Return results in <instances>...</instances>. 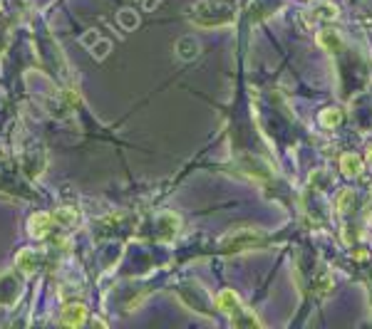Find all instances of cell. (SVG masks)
Instances as JSON below:
<instances>
[{
    "instance_id": "5bb4252c",
    "label": "cell",
    "mask_w": 372,
    "mask_h": 329,
    "mask_svg": "<svg viewBox=\"0 0 372 329\" xmlns=\"http://www.w3.org/2000/svg\"><path fill=\"white\" fill-rule=\"evenodd\" d=\"M120 20L124 22L127 30H134V27L139 25V17L134 15V10H122V13H120Z\"/></svg>"
},
{
    "instance_id": "8fae6325",
    "label": "cell",
    "mask_w": 372,
    "mask_h": 329,
    "mask_svg": "<svg viewBox=\"0 0 372 329\" xmlns=\"http://www.w3.org/2000/svg\"><path fill=\"white\" fill-rule=\"evenodd\" d=\"M317 122H320V126H323V129H338V126L343 124V112H340L338 107H328V109H323V112H320Z\"/></svg>"
},
{
    "instance_id": "277c9868",
    "label": "cell",
    "mask_w": 372,
    "mask_h": 329,
    "mask_svg": "<svg viewBox=\"0 0 372 329\" xmlns=\"http://www.w3.org/2000/svg\"><path fill=\"white\" fill-rule=\"evenodd\" d=\"M55 213H33V216L28 218V233L30 237H38V240H43V237L50 235V231L55 228Z\"/></svg>"
},
{
    "instance_id": "9a60e30c",
    "label": "cell",
    "mask_w": 372,
    "mask_h": 329,
    "mask_svg": "<svg viewBox=\"0 0 372 329\" xmlns=\"http://www.w3.org/2000/svg\"><path fill=\"white\" fill-rule=\"evenodd\" d=\"M110 50H112V43H110V40H102V43H97V45L92 47V57H94V59H104Z\"/></svg>"
},
{
    "instance_id": "2e32d148",
    "label": "cell",
    "mask_w": 372,
    "mask_h": 329,
    "mask_svg": "<svg viewBox=\"0 0 372 329\" xmlns=\"http://www.w3.org/2000/svg\"><path fill=\"white\" fill-rule=\"evenodd\" d=\"M367 161H370V163H372V144H370V146H367Z\"/></svg>"
},
{
    "instance_id": "7c38bea8",
    "label": "cell",
    "mask_w": 372,
    "mask_h": 329,
    "mask_svg": "<svg viewBox=\"0 0 372 329\" xmlns=\"http://www.w3.org/2000/svg\"><path fill=\"white\" fill-rule=\"evenodd\" d=\"M231 324H234V327H261V319H258L251 309L243 307L241 312H236L234 317H231Z\"/></svg>"
},
{
    "instance_id": "7a4b0ae2",
    "label": "cell",
    "mask_w": 372,
    "mask_h": 329,
    "mask_svg": "<svg viewBox=\"0 0 372 329\" xmlns=\"http://www.w3.org/2000/svg\"><path fill=\"white\" fill-rule=\"evenodd\" d=\"M219 245L224 253H246V250H256L266 245V233L258 228H236L221 237Z\"/></svg>"
},
{
    "instance_id": "8992f818",
    "label": "cell",
    "mask_w": 372,
    "mask_h": 329,
    "mask_svg": "<svg viewBox=\"0 0 372 329\" xmlns=\"http://www.w3.org/2000/svg\"><path fill=\"white\" fill-rule=\"evenodd\" d=\"M87 319V307L83 302H67L60 312V322L65 327H80Z\"/></svg>"
},
{
    "instance_id": "ba28073f",
    "label": "cell",
    "mask_w": 372,
    "mask_h": 329,
    "mask_svg": "<svg viewBox=\"0 0 372 329\" xmlns=\"http://www.w3.org/2000/svg\"><path fill=\"white\" fill-rule=\"evenodd\" d=\"M308 15L313 17V20H320V22H333L338 20L340 10L335 3H328V0H320V3H315V6L308 10Z\"/></svg>"
},
{
    "instance_id": "52a82bcc",
    "label": "cell",
    "mask_w": 372,
    "mask_h": 329,
    "mask_svg": "<svg viewBox=\"0 0 372 329\" xmlns=\"http://www.w3.org/2000/svg\"><path fill=\"white\" fill-rule=\"evenodd\" d=\"M317 45H320L325 52L338 54V52H343L345 40H343V35H340L338 30H333V27H325V30H320V35H317Z\"/></svg>"
},
{
    "instance_id": "ac0fdd59",
    "label": "cell",
    "mask_w": 372,
    "mask_h": 329,
    "mask_svg": "<svg viewBox=\"0 0 372 329\" xmlns=\"http://www.w3.org/2000/svg\"><path fill=\"white\" fill-rule=\"evenodd\" d=\"M370 223H372V213H370Z\"/></svg>"
},
{
    "instance_id": "e0dca14e",
    "label": "cell",
    "mask_w": 372,
    "mask_h": 329,
    "mask_svg": "<svg viewBox=\"0 0 372 329\" xmlns=\"http://www.w3.org/2000/svg\"><path fill=\"white\" fill-rule=\"evenodd\" d=\"M0 8H3V0H0Z\"/></svg>"
},
{
    "instance_id": "9c48e42d",
    "label": "cell",
    "mask_w": 372,
    "mask_h": 329,
    "mask_svg": "<svg viewBox=\"0 0 372 329\" xmlns=\"http://www.w3.org/2000/svg\"><path fill=\"white\" fill-rule=\"evenodd\" d=\"M340 171H343V176H348V178L360 176L362 159L357 156V154H343V156H340Z\"/></svg>"
},
{
    "instance_id": "6da1fadb",
    "label": "cell",
    "mask_w": 372,
    "mask_h": 329,
    "mask_svg": "<svg viewBox=\"0 0 372 329\" xmlns=\"http://www.w3.org/2000/svg\"><path fill=\"white\" fill-rule=\"evenodd\" d=\"M238 17V0H199L189 8V20L201 30L226 27Z\"/></svg>"
},
{
    "instance_id": "30bf717a",
    "label": "cell",
    "mask_w": 372,
    "mask_h": 329,
    "mask_svg": "<svg viewBox=\"0 0 372 329\" xmlns=\"http://www.w3.org/2000/svg\"><path fill=\"white\" fill-rule=\"evenodd\" d=\"M174 50H176V54H179L181 59H186V62H189V59H194L199 54V40L196 38H181L179 43L174 45Z\"/></svg>"
},
{
    "instance_id": "5b68a950",
    "label": "cell",
    "mask_w": 372,
    "mask_h": 329,
    "mask_svg": "<svg viewBox=\"0 0 372 329\" xmlns=\"http://www.w3.org/2000/svg\"><path fill=\"white\" fill-rule=\"evenodd\" d=\"M216 309L219 312H224L226 317H234L236 312H241L243 309V302H241V297H238V292L234 290H221L219 295H216Z\"/></svg>"
},
{
    "instance_id": "3957f363",
    "label": "cell",
    "mask_w": 372,
    "mask_h": 329,
    "mask_svg": "<svg viewBox=\"0 0 372 329\" xmlns=\"http://www.w3.org/2000/svg\"><path fill=\"white\" fill-rule=\"evenodd\" d=\"M45 263V253L43 250H33V248H22L20 253L15 255V268L22 272V275H35V272H40V268H43Z\"/></svg>"
},
{
    "instance_id": "4fadbf2b",
    "label": "cell",
    "mask_w": 372,
    "mask_h": 329,
    "mask_svg": "<svg viewBox=\"0 0 372 329\" xmlns=\"http://www.w3.org/2000/svg\"><path fill=\"white\" fill-rule=\"evenodd\" d=\"M352 203H355V193H352L350 189H343L335 196V211L338 213H350Z\"/></svg>"
}]
</instances>
